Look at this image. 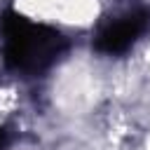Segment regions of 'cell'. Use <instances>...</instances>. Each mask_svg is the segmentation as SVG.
Wrapping results in <instances>:
<instances>
[{"instance_id":"3957f363","label":"cell","mask_w":150,"mask_h":150,"mask_svg":"<svg viewBox=\"0 0 150 150\" xmlns=\"http://www.w3.org/2000/svg\"><path fill=\"white\" fill-rule=\"evenodd\" d=\"M5 145H7V131H2V129H0V150H2Z\"/></svg>"},{"instance_id":"7a4b0ae2","label":"cell","mask_w":150,"mask_h":150,"mask_svg":"<svg viewBox=\"0 0 150 150\" xmlns=\"http://www.w3.org/2000/svg\"><path fill=\"white\" fill-rule=\"evenodd\" d=\"M148 23H150V16L145 12H131V14L117 16L115 21H110L98 30L96 49L103 54H122L138 40V35L148 28Z\"/></svg>"},{"instance_id":"6da1fadb","label":"cell","mask_w":150,"mask_h":150,"mask_svg":"<svg viewBox=\"0 0 150 150\" xmlns=\"http://www.w3.org/2000/svg\"><path fill=\"white\" fill-rule=\"evenodd\" d=\"M5 61L7 66L26 73H40L52 66L63 52V38L42 23H33L21 14H5Z\"/></svg>"}]
</instances>
